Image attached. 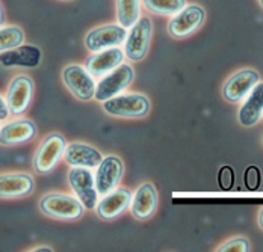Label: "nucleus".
Wrapping results in <instances>:
<instances>
[{"label": "nucleus", "instance_id": "1", "mask_svg": "<svg viewBox=\"0 0 263 252\" xmlns=\"http://www.w3.org/2000/svg\"><path fill=\"white\" fill-rule=\"evenodd\" d=\"M40 208L46 216L59 221H76L85 213V205L79 201V198L65 193H49L43 197Z\"/></svg>", "mask_w": 263, "mask_h": 252}, {"label": "nucleus", "instance_id": "2", "mask_svg": "<svg viewBox=\"0 0 263 252\" xmlns=\"http://www.w3.org/2000/svg\"><path fill=\"white\" fill-rule=\"evenodd\" d=\"M103 110L118 118H142L150 112V100L142 94H121L103 101Z\"/></svg>", "mask_w": 263, "mask_h": 252}, {"label": "nucleus", "instance_id": "3", "mask_svg": "<svg viewBox=\"0 0 263 252\" xmlns=\"http://www.w3.org/2000/svg\"><path fill=\"white\" fill-rule=\"evenodd\" d=\"M153 33V22L148 17H141L130 29H127V38L124 41V53L133 62H141L150 47Z\"/></svg>", "mask_w": 263, "mask_h": 252}, {"label": "nucleus", "instance_id": "4", "mask_svg": "<svg viewBox=\"0 0 263 252\" xmlns=\"http://www.w3.org/2000/svg\"><path fill=\"white\" fill-rule=\"evenodd\" d=\"M206 20V11L200 5H186L180 12L171 17L168 32L176 40H183L194 35Z\"/></svg>", "mask_w": 263, "mask_h": 252}, {"label": "nucleus", "instance_id": "5", "mask_svg": "<svg viewBox=\"0 0 263 252\" xmlns=\"http://www.w3.org/2000/svg\"><path fill=\"white\" fill-rule=\"evenodd\" d=\"M135 79V71L129 64H121L110 73H107L103 79L97 83L96 88V100L103 103L115 95H120L132 85Z\"/></svg>", "mask_w": 263, "mask_h": 252}, {"label": "nucleus", "instance_id": "6", "mask_svg": "<svg viewBox=\"0 0 263 252\" xmlns=\"http://www.w3.org/2000/svg\"><path fill=\"white\" fill-rule=\"evenodd\" d=\"M68 181L85 208L94 210L99 204V190L96 186V176L92 174L91 168L71 166L68 172Z\"/></svg>", "mask_w": 263, "mask_h": 252}, {"label": "nucleus", "instance_id": "7", "mask_svg": "<svg viewBox=\"0 0 263 252\" xmlns=\"http://www.w3.org/2000/svg\"><path fill=\"white\" fill-rule=\"evenodd\" d=\"M67 148V141L61 134H50L47 136L43 144L40 145L38 151L33 157V168L38 174H49L64 157Z\"/></svg>", "mask_w": 263, "mask_h": 252}, {"label": "nucleus", "instance_id": "8", "mask_svg": "<svg viewBox=\"0 0 263 252\" xmlns=\"http://www.w3.org/2000/svg\"><path fill=\"white\" fill-rule=\"evenodd\" d=\"M62 79L65 86L78 100L89 101L96 97L97 83L88 68L82 65H68L62 73Z\"/></svg>", "mask_w": 263, "mask_h": 252}, {"label": "nucleus", "instance_id": "9", "mask_svg": "<svg viewBox=\"0 0 263 252\" xmlns=\"http://www.w3.org/2000/svg\"><path fill=\"white\" fill-rule=\"evenodd\" d=\"M126 38H127L126 27H123L121 25H105L88 32L85 38V46L89 51L97 53L124 44Z\"/></svg>", "mask_w": 263, "mask_h": 252}, {"label": "nucleus", "instance_id": "10", "mask_svg": "<svg viewBox=\"0 0 263 252\" xmlns=\"http://www.w3.org/2000/svg\"><path fill=\"white\" fill-rule=\"evenodd\" d=\"M260 82V76L254 70H242L230 77L222 88V95L229 103L243 101L254 86Z\"/></svg>", "mask_w": 263, "mask_h": 252}, {"label": "nucleus", "instance_id": "11", "mask_svg": "<svg viewBox=\"0 0 263 252\" xmlns=\"http://www.w3.org/2000/svg\"><path fill=\"white\" fill-rule=\"evenodd\" d=\"M33 97V82L27 76H17L11 83L6 95L9 112L14 117L25 115Z\"/></svg>", "mask_w": 263, "mask_h": 252}, {"label": "nucleus", "instance_id": "12", "mask_svg": "<svg viewBox=\"0 0 263 252\" xmlns=\"http://www.w3.org/2000/svg\"><path fill=\"white\" fill-rule=\"evenodd\" d=\"M124 174V165L123 162L115 156H107L102 160V163L97 166L96 174V186L99 190V195H107L114 192L118 186Z\"/></svg>", "mask_w": 263, "mask_h": 252}, {"label": "nucleus", "instance_id": "13", "mask_svg": "<svg viewBox=\"0 0 263 252\" xmlns=\"http://www.w3.org/2000/svg\"><path fill=\"white\" fill-rule=\"evenodd\" d=\"M132 192L124 187H117L114 192L103 197L102 201L97 204V216L103 221H112L121 216L132 204Z\"/></svg>", "mask_w": 263, "mask_h": 252}, {"label": "nucleus", "instance_id": "14", "mask_svg": "<svg viewBox=\"0 0 263 252\" xmlns=\"http://www.w3.org/2000/svg\"><path fill=\"white\" fill-rule=\"evenodd\" d=\"M43 51L40 47L32 44H22L15 49L0 53V65L5 68L23 67V68H36L41 62Z\"/></svg>", "mask_w": 263, "mask_h": 252}, {"label": "nucleus", "instance_id": "15", "mask_svg": "<svg viewBox=\"0 0 263 252\" xmlns=\"http://www.w3.org/2000/svg\"><path fill=\"white\" fill-rule=\"evenodd\" d=\"M35 189V181L29 174H2L0 176V198L17 200L30 195Z\"/></svg>", "mask_w": 263, "mask_h": 252}, {"label": "nucleus", "instance_id": "16", "mask_svg": "<svg viewBox=\"0 0 263 252\" xmlns=\"http://www.w3.org/2000/svg\"><path fill=\"white\" fill-rule=\"evenodd\" d=\"M124 57H126L124 50H121L120 47H110L94 53L88 59L86 68L94 77H103L112 70H115L118 65H121L124 62Z\"/></svg>", "mask_w": 263, "mask_h": 252}, {"label": "nucleus", "instance_id": "17", "mask_svg": "<svg viewBox=\"0 0 263 252\" xmlns=\"http://www.w3.org/2000/svg\"><path fill=\"white\" fill-rule=\"evenodd\" d=\"M132 215L139 221L150 219L158 208V192L153 184H141L132 198Z\"/></svg>", "mask_w": 263, "mask_h": 252}, {"label": "nucleus", "instance_id": "18", "mask_svg": "<svg viewBox=\"0 0 263 252\" xmlns=\"http://www.w3.org/2000/svg\"><path fill=\"white\" fill-rule=\"evenodd\" d=\"M36 136V126L29 120H17L0 127V145L12 147L32 141Z\"/></svg>", "mask_w": 263, "mask_h": 252}, {"label": "nucleus", "instance_id": "19", "mask_svg": "<svg viewBox=\"0 0 263 252\" xmlns=\"http://www.w3.org/2000/svg\"><path fill=\"white\" fill-rule=\"evenodd\" d=\"M64 159L70 166H82V168L92 169V168H97L105 157L97 148H94L91 145L74 142V144L67 145L65 152H64Z\"/></svg>", "mask_w": 263, "mask_h": 252}, {"label": "nucleus", "instance_id": "20", "mask_svg": "<svg viewBox=\"0 0 263 252\" xmlns=\"http://www.w3.org/2000/svg\"><path fill=\"white\" fill-rule=\"evenodd\" d=\"M263 117V82H259L239 109V123L243 127L256 126Z\"/></svg>", "mask_w": 263, "mask_h": 252}, {"label": "nucleus", "instance_id": "21", "mask_svg": "<svg viewBox=\"0 0 263 252\" xmlns=\"http://www.w3.org/2000/svg\"><path fill=\"white\" fill-rule=\"evenodd\" d=\"M117 2V20L118 25L130 29L141 18L142 0H115Z\"/></svg>", "mask_w": 263, "mask_h": 252}, {"label": "nucleus", "instance_id": "22", "mask_svg": "<svg viewBox=\"0 0 263 252\" xmlns=\"http://www.w3.org/2000/svg\"><path fill=\"white\" fill-rule=\"evenodd\" d=\"M145 9L155 15L173 17L186 6V0H142Z\"/></svg>", "mask_w": 263, "mask_h": 252}, {"label": "nucleus", "instance_id": "23", "mask_svg": "<svg viewBox=\"0 0 263 252\" xmlns=\"http://www.w3.org/2000/svg\"><path fill=\"white\" fill-rule=\"evenodd\" d=\"M25 44V32L18 26L0 27V53Z\"/></svg>", "mask_w": 263, "mask_h": 252}, {"label": "nucleus", "instance_id": "24", "mask_svg": "<svg viewBox=\"0 0 263 252\" xmlns=\"http://www.w3.org/2000/svg\"><path fill=\"white\" fill-rule=\"evenodd\" d=\"M250 242L245 237H235L224 245H221L216 251L218 252H247L250 251Z\"/></svg>", "mask_w": 263, "mask_h": 252}, {"label": "nucleus", "instance_id": "25", "mask_svg": "<svg viewBox=\"0 0 263 252\" xmlns=\"http://www.w3.org/2000/svg\"><path fill=\"white\" fill-rule=\"evenodd\" d=\"M218 181H219L221 189H224V190L232 189L233 181H235V172H233V169H232L230 166H222V168L219 169Z\"/></svg>", "mask_w": 263, "mask_h": 252}, {"label": "nucleus", "instance_id": "26", "mask_svg": "<svg viewBox=\"0 0 263 252\" xmlns=\"http://www.w3.org/2000/svg\"><path fill=\"white\" fill-rule=\"evenodd\" d=\"M245 183L250 189H256L259 184V171L257 168H250L245 174Z\"/></svg>", "mask_w": 263, "mask_h": 252}, {"label": "nucleus", "instance_id": "27", "mask_svg": "<svg viewBox=\"0 0 263 252\" xmlns=\"http://www.w3.org/2000/svg\"><path fill=\"white\" fill-rule=\"evenodd\" d=\"M9 107H8V103L5 101V99L0 95V121H3V120H6L8 117H9Z\"/></svg>", "mask_w": 263, "mask_h": 252}, {"label": "nucleus", "instance_id": "28", "mask_svg": "<svg viewBox=\"0 0 263 252\" xmlns=\"http://www.w3.org/2000/svg\"><path fill=\"white\" fill-rule=\"evenodd\" d=\"M3 23H5V11H3L2 3H0V27L3 26Z\"/></svg>", "mask_w": 263, "mask_h": 252}, {"label": "nucleus", "instance_id": "29", "mask_svg": "<svg viewBox=\"0 0 263 252\" xmlns=\"http://www.w3.org/2000/svg\"><path fill=\"white\" fill-rule=\"evenodd\" d=\"M259 225H260V228L263 229V207L262 210H260V213H259Z\"/></svg>", "mask_w": 263, "mask_h": 252}, {"label": "nucleus", "instance_id": "30", "mask_svg": "<svg viewBox=\"0 0 263 252\" xmlns=\"http://www.w3.org/2000/svg\"><path fill=\"white\" fill-rule=\"evenodd\" d=\"M35 251H53V249H50V248H38Z\"/></svg>", "mask_w": 263, "mask_h": 252}, {"label": "nucleus", "instance_id": "31", "mask_svg": "<svg viewBox=\"0 0 263 252\" xmlns=\"http://www.w3.org/2000/svg\"><path fill=\"white\" fill-rule=\"evenodd\" d=\"M259 3H260V6H262V9H263V0H259Z\"/></svg>", "mask_w": 263, "mask_h": 252}, {"label": "nucleus", "instance_id": "32", "mask_svg": "<svg viewBox=\"0 0 263 252\" xmlns=\"http://www.w3.org/2000/svg\"><path fill=\"white\" fill-rule=\"evenodd\" d=\"M64 2H71V0H64Z\"/></svg>", "mask_w": 263, "mask_h": 252}]
</instances>
